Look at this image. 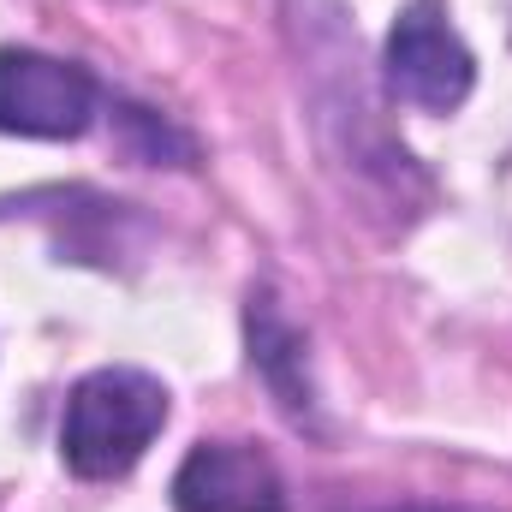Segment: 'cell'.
Masks as SVG:
<instances>
[{
    "instance_id": "6da1fadb",
    "label": "cell",
    "mask_w": 512,
    "mask_h": 512,
    "mask_svg": "<svg viewBox=\"0 0 512 512\" xmlns=\"http://www.w3.org/2000/svg\"><path fill=\"white\" fill-rule=\"evenodd\" d=\"M167 423V387L143 370H96L72 387L60 453L78 477H126Z\"/></svg>"
},
{
    "instance_id": "7a4b0ae2",
    "label": "cell",
    "mask_w": 512,
    "mask_h": 512,
    "mask_svg": "<svg viewBox=\"0 0 512 512\" xmlns=\"http://www.w3.org/2000/svg\"><path fill=\"white\" fill-rule=\"evenodd\" d=\"M387 78L423 114H453L471 96L477 66H471V48L459 42V30L447 24L441 0H411L393 18V30H387Z\"/></svg>"
},
{
    "instance_id": "3957f363",
    "label": "cell",
    "mask_w": 512,
    "mask_h": 512,
    "mask_svg": "<svg viewBox=\"0 0 512 512\" xmlns=\"http://www.w3.org/2000/svg\"><path fill=\"white\" fill-rule=\"evenodd\" d=\"M90 120H96V84L84 66L36 48H0V131L78 137Z\"/></svg>"
},
{
    "instance_id": "277c9868",
    "label": "cell",
    "mask_w": 512,
    "mask_h": 512,
    "mask_svg": "<svg viewBox=\"0 0 512 512\" xmlns=\"http://www.w3.org/2000/svg\"><path fill=\"white\" fill-rule=\"evenodd\" d=\"M179 512H286L280 471L245 441H203L173 477Z\"/></svg>"
},
{
    "instance_id": "5b68a950",
    "label": "cell",
    "mask_w": 512,
    "mask_h": 512,
    "mask_svg": "<svg viewBox=\"0 0 512 512\" xmlns=\"http://www.w3.org/2000/svg\"><path fill=\"white\" fill-rule=\"evenodd\" d=\"M251 346H256V364H262V370H268V382H274V393H280L292 411H304L310 399H304L298 382L286 376V364H304V352H298L304 340H298V334L268 310V304H251Z\"/></svg>"
}]
</instances>
